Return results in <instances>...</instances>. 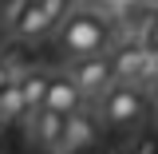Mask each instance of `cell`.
Wrapping results in <instances>:
<instances>
[{
  "instance_id": "1",
  "label": "cell",
  "mask_w": 158,
  "mask_h": 154,
  "mask_svg": "<svg viewBox=\"0 0 158 154\" xmlns=\"http://www.w3.org/2000/svg\"><path fill=\"white\" fill-rule=\"evenodd\" d=\"M56 44L67 56V63L87 59V56H103V52H111V20L95 8H75L63 20V28L56 32Z\"/></svg>"
},
{
  "instance_id": "2",
  "label": "cell",
  "mask_w": 158,
  "mask_h": 154,
  "mask_svg": "<svg viewBox=\"0 0 158 154\" xmlns=\"http://www.w3.org/2000/svg\"><path fill=\"white\" fill-rule=\"evenodd\" d=\"M142 115H146V91L135 87V83H115L107 95L99 99V119L107 127L127 131V127H138Z\"/></svg>"
},
{
  "instance_id": "3",
  "label": "cell",
  "mask_w": 158,
  "mask_h": 154,
  "mask_svg": "<svg viewBox=\"0 0 158 154\" xmlns=\"http://www.w3.org/2000/svg\"><path fill=\"white\" fill-rule=\"evenodd\" d=\"M71 8H75V0H36V4H28V12L16 24L12 40L32 44V40H44V36H52V32H59L63 20L71 16Z\"/></svg>"
},
{
  "instance_id": "4",
  "label": "cell",
  "mask_w": 158,
  "mask_h": 154,
  "mask_svg": "<svg viewBox=\"0 0 158 154\" xmlns=\"http://www.w3.org/2000/svg\"><path fill=\"white\" fill-rule=\"evenodd\" d=\"M67 75L75 79V87L83 91V99H103L118 83V79H115V59H111V52L87 56V59H71V63H67Z\"/></svg>"
},
{
  "instance_id": "5",
  "label": "cell",
  "mask_w": 158,
  "mask_h": 154,
  "mask_svg": "<svg viewBox=\"0 0 158 154\" xmlns=\"http://www.w3.org/2000/svg\"><path fill=\"white\" fill-rule=\"evenodd\" d=\"M63 127H67V119L56 115V111H40L28 123L32 142H36L40 150H48V154H63Z\"/></svg>"
},
{
  "instance_id": "6",
  "label": "cell",
  "mask_w": 158,
  "mask_h": 154,
  "mask_svg": "<svg viewBox=\"0 0 158 154\" xmlns=\"http://www.w3.org/2000/svg\"><path fill=\"white\" fill-rule=\"evenodd\" d=\"M48 111H56V115H75L83 111V91L75 87V79L67 75V71H56L52 75V87H48Z\"/></svg>"
},
{
  "instance_id": "7",
  "label": "cell",
  "mask_w": 158,
  "mask_h": 154,
  "mask_svg": "<svg viewBox=\"0 0 158 154\" xmlns=\"http://www.w3.org/2000/svg\"><path fill=\"white\" fill-rule=\"evenodd\" d=\"M115 79L118 83H135L138 87V75H142V63H146V44L142 40H127V44H118L115 52Z\"/></svg>"
},
{
  "instance_id": "8",
  "label": "cell",
  "mask_w": 158,
  "mask_h": 154,
  "mask_svg": "<svg viewBox=\"0 0 158 154\" xmlns=\"http://www.w3.org/2000/svg\"><path fill=\"white\" fill-rule=\"evenodd\" d=\"M99 138V127L95 119L87 115V111H75V115H67V127H63V150L75 154V150H91Z\"/></svg>"
},
{
  "instance_id": "9",
  "label": "cell",
  "mask_w": 158,
  "mask_h": 154,
  "mask_svg": "<svg viewBox=\"0 0 158 154\" xmlns=\"http://www.w3.org/2000/svg\"><path fill=\"white\" fill-rule=\"evenodd\" d=\"M20 87H24V99H28V111H32V115L48 111V87H52V75H48V71L28 67V71L20 75ZM28 123H32V119H28Z\"/></svg>"
},
{
  "instance_id": "10",
  "label": "cell",
  "mask_w": 158,
  "mask_h": 154,
  "mask_svg": "<svg viewBox=\"0 0 158 154\" xmlns=\"http://www.w3.org/2000/svg\"><path fill=\"white\" fill-rule=\"evenodd\" d=\"M0 115H4V123H28L32 119L28 99H24V87H20V75L0 91Z\"/></svg>"
},
{
  "instance_id": "11",
  "label": "cell",
  "mask_w": 158,
  "mask_h": 154,
  "mask_svg": "<svg viewBox=\"0 0 158 154\" xmlns=\"http://www.w3.org/2000/svg\"><path fill=\"white\" fill-rule=\"evenodd\" d=\"M138 87H142L146 95H154V91H158V44H146V63H142Z\"/></svg>"
},
{
  "instance_id": "12",
  "label": "cell",
  "mask_w": 158,
  "mask_h": 154,
  "mask_svg": "<svg viewBox=\"0 0 158 154\" xmlns=\"http://www.w3.org/2000/svg\"><path fill=\"white\" fill-rule=\"evenodd\" d=\"M24 12H28V0H0V28L12 36L16 24L24 20Z\"/></svg>"
},
{
  "instance_id": "13",
  "label": "cell",
  "mask_w": 158,
  "mask_h": 154,
  "mask_svg": "<svg viewBox=\"0 0 158 154\" xmlns=\"http://www.w3.org/2000/svg\"><path fill=\"white\" fill-rule=\"evenodd\" d=\"M12 67H8V59H0V91H4V87H8V83H12Z\"/></svg>"
},
{
  "instance_id": "14",
  "label": "cell",
  "mask_w": 158,
  "mask_h": 154,
  "mask_svg": "<svg viewBox=\"0 0 158 154\" xmlns=\"http://www.w3.org/2000/svg\"><path fill=\"white\" fill-rule=\"evenodd\" d=\"M79 8H95V12H107L111 0H79Z\"/></svg>"
},
{
  "instance_id": "15",
  "label": "cell",
  "mask_w": 158,
  "mask_h": 154,
  "mask_svg": "<svg viewBox=\"0 0 158 154\" xmlns=\"http://www.w3.org/2000/svg\"><path fill=\"white\" fill-rule=\"evenodd\" d=\"M28 4H36V0H28Z\"/></svg>"
},
{
  "instance_id": "16",
  "label": "cell",
  "mask_w": 158,
  "mask_h": 154,
  "mask_svg": "<svg viewBox=\"0 0 158 154\" xmlns=\"http://www.w3.org/2000/svg\"><path fill=\"white\" fill-rule=\"evenodd\" d=\"M0 123H4V115H0Z\"/></svg>"
}]
</instances>
